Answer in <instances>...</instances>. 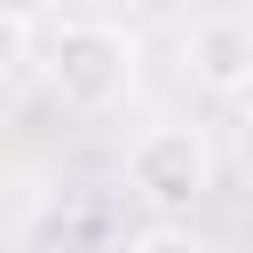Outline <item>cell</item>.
Returning <instances> with one entry per match:
<instances>
[{
    "mask_svg": "<svg viewBox=\"0 0 253 253\" xmlns=\"http://www.w3.org/2000/svg\"><path fill=\"white\" fill-rule=\"evenodd\" d=\"M32 63V24H16V16H0V87L16 79Z\"/></svg>",
    "mask_w": 253,
    "mask_h": 253,
    "instance_id": "5b68a950",
    "label": "cell"
},
{
    "mask_svg": "<svg viewBox=\"0 0 253 253\" xmlns=\"http://www.w3.org/2000/svg\"><path fill=\"white\" fill-rule=\"evenodd\" d=\"M126 190L150 221H190V206L213 190V142L206 126H150L126 150Z\"/></svg>",
    "mask_w": 253,
    "mask_h": 253,
    "instance_id": "7a4b0ae2",
    "label": "cell"
},
{
    "mask_svg": "<svg viewBox=\"0 0 253 253\" xmlns=\"http://www.w3.org/2000/svg\"><path fill=\"white\" fill-rule=\"evenodd\" d=\"M126 253H213L190 221H142L134 237H126Z\"/></svg>",
    "mask_w": 253,
    "mask_h": 253,
    "instance_id": "277c9868",
    "label": "cell"
},
{
    "mask_svg": "<svg viewBox=\"0 0 253 253\" xmlns=\"http://www.w3.org/2000/svg\"><path fill=\"white\" fill-rule=\"evenodd\" d=\"M134 63H142V47H134V32L111 24V16H63V24L47 32V47H40V79H47V95L71 103V111H111V103H126Z\"/></svg>",
    "mask_w": 253,
    "mask_h": 253,
    "instance_id": "6da1fadb",
    "label": "cell"
},
{
    "mask_svg": "<svg viewBox=\"0 0 253 253\" xmlns=\"http://www.w3.org/2000/svg\"><path fill=\"white\" fill-rule=\"evenodd\" d=\"M182 63H190V79H198L206 95L237 103V95L253 87V32H245L237 16H206V24H190Z\"/></svg>",
    "mask_w": 253,
    "mask_h": 253,
    "instance_id": "3957f363",
    "label": "cell"
},
{
    "mask_svg": "<svg viewBox=\"0 0 253 253\" xmlns=\"http://www.w3.org/2000/svg\"><path fill=\"white\" fill-rule=\"evenodd\" d=\"M0 16H16V24H47L55 0H0Z\"/></svg>",
    "mask_w": 253,
    "mask_h": 253,
    "instance_id": "8992f818",
    "label": "cell"
}]
</instances>
